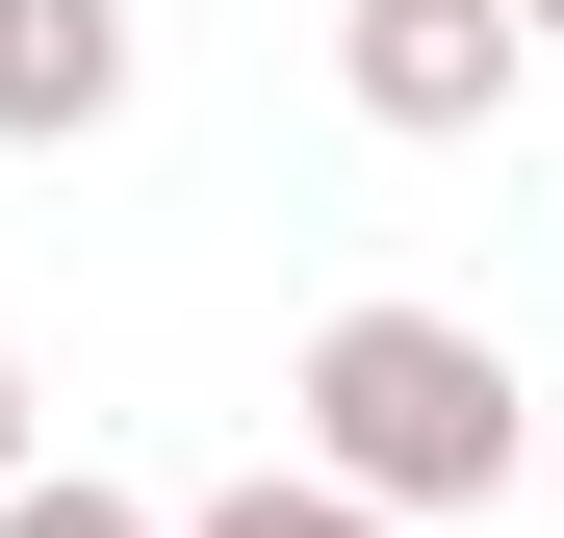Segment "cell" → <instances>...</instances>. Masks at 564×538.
<instances>
[{"instance_id": "3", "label": "cell", "mask_w": 564, "mask_h": 538, "mask_svg": "<svg viewBox=\"0 0 564 538\" xmlns=\"http://www.w3.org/2000/svg\"><path fill=\"white\" fill-rule=\"evenodd\" d=\"M129 129V0H0V154H104Z\"/></svg>"}, {"instance_id": "5", "label": "cell", "mask_w": 564, "mask_h": 538, "mask_svg": "<svg viewBox=\"0 0 564 538\" xmlns=\"http://www.w3.org/2000/svg\"><path fill=\"white\" fill-rule=\"evenodd\" d=\"M0 538H180V513H129L104 462H26V487H0Z\"/></svg>"}, {"instance_id": "2", "label": "cell", "mask_w": 564, "mask_h": 538, "mask_svg": "<svg viewBox=\"0 0 564 538\" xmlns=\"http://www.w3.org/2000/svg\"><path fill=\"white\" fill-rule=\"evenodd\" d=\"M334 103L386 154H488L539 103V26H513V0H334Z\"/></svg>"}, {"instance_id": "4", "label": "cell", "mask_w": 564, "mask_h": 538, "mask_svg": "<svg viewBox=\"0 0 564 538\" xmlns=\"http://www.w3.org/2000/svg\"><path fill=\"white\" fill-rule=\"evenodd\" d=\"M180 538H386V513H334L308 462H257V487H206V513H180Z\"/></svg>"}, {"instance_id": "6", "label": "cell", "mask_w": 564, "mask_h": 538, "mask_svg": "<svg viewBox=\"0 0 564 538\" xmlns=\"http://www.w3.org/2000/svg\"><path fill=\"white\" fill-rule=\"evenodd\" d=\"M0 487H26V359H0Z\"/></svg>"}, {"instance_id": "1", "label": "cell", "mask_w": 564, "mask_h": 538, "mask_svg": "<svg viewBox=\"0 0 564 538\" xmlns=\"http://www.w3.org/2000/svg\"><path fill=\"white\" fill-rule=\"evenodd\" d=\"M513 436H539V385H513L488 308H334L308 359H282V462H308L334 513H386V538L513 513Z\"/></svg>"}, {"instance_id": "7", "label": "cell", "mask_w": 564, "mask_h": 538, "mask_svg": "<svg viewBox=\"0 0 564 538\" xmlns=\"http://www.w3.org/2000/svg\"><path fill=\"white\" fill-rule=\"evenodd\" d=\"M513 26H539V52H564V0H513Z\"/></svg>"}]
</instances>
